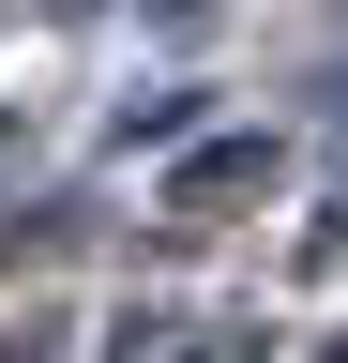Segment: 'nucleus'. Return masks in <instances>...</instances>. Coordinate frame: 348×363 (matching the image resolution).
Here are the masks:
<instances>
[{"label": "nucleus", "mask_w": 348, "mask_h": 363, "mask_svg": "<svg viewBox=\"0 0 348 363\" xmlns=\"http://www.w3.org/2000/svg\"><path fill=\"white\" fill-rule=\"evenodd\" d=\"M257 182H273V152H257V136H228V152L182 167V212H228V197H257Z\"/></svg>", "instance_id": "obj_1"}]
</instances>
